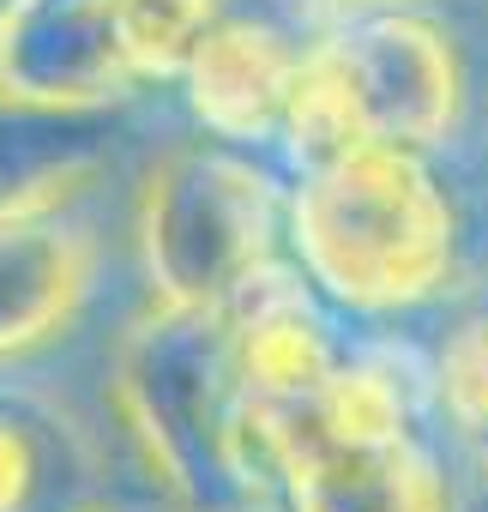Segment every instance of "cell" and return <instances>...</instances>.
<instances>
[{
  "label": "cell",
  "mask_w": 488,
  "mask_h": 512,
  "mask_svg": "<svg viewBox=\"0 0 488 512\" xmlns=\"http://www.w3.org/2000/svg\"><path fill=\"white\" fill-rule=\"evenodd\" d=\"M290 199L278 175L241 145H169L139 187V266L151 302L223 308L266 260H278V223Z\"/></svg>",
  "instance_id": "cell-4"
},
{
  "label": "cell",
  "mask_w": 488,
  "mask_h": 512,
  "mask_svg": "<svg viewBox=\"0 0 488 512\" xmlns=\"http://www.w3.org/2000/svg\"><path fill=\"white\" fill-rule=\"evenodd\" d=\"M103 169V115H67L0 97V211L79 199Z\"/></svg>",
  "instance_id": "cell-11"
},
{
  "label": "cell",
  "mask_w": 488,
  "mask_h": 512,
  "mask_svg": "<svg viewBox=\"0 0 488 512\" xmlns=\"http://www.w3.org/2000/svg\"><path fill=\"white\" fill-rule=\"evenodd\" d=\"M109 410L175 512H266L272 482L223 308L151 302L109 350Z\"/></svg>",
  "instance_id": "cell-1"
},
{
  "label": "cell",
  "mask_w": 488,
  "mask_h": 512,
  "mask_svg": "<svg viewBox=\"0 0 488 512\" xmlns=\"http://www.w3.org/2000/svg\"><path fill=\"white\" fill-rule=\"evenodd\" d=\"M97 290V235L73 199L0 211V362L61 344Z\"/></svg>",
  "instance_id": "cell-7"
},
{
  "label": "cell",
  "mask_w": 488,
  "mask_h": 512,
  "mask_svg": "<svg viewBox=\"0 0 488 512\" xmlns=\"http://www.w3.org/2000/svg\"><path fill=\"white\" fill-rule=\"evenodd\" d=\"M350 7H374V0H350Z\"/></svg>",
  "instance_id": "cell-14"
},
{
  "label": "cell",
  "mask_w": 488,
  "mask_h": 512,
  "mask_svg": "<svg viewBox=\"0 0 488 512\" xmlns=\"http://www.w3.org/2000/svg\"><path fill=\"white\" fill-rule=\"evenodd\" d=\"M458 512H488V500H482V506H458Z\"/></svg>",
  "instance_id": "cell-13"
},
{
  "label": "cell",
  "mask_w": 488,
  "mask_h": 512,
  "mask_svg": "<svg viewBox=\"0 0 488 512\" xmlns=\"http://www.w3.org/2000/svg\"><path fill=\"white\" fill-rule=\"evenodd\" d=\"M290 260L344 314H410L452 290L458 211L428 151L356 145L290 187Z\"/></svg>",
  "instance_id": "cell-2"
},
{
  "label": "cell",
  "mask_w": 488,
  "mask_h": 512,
  "mask_svg": "<svg viewBox=\"0 0 488 512\" xmlns=\"http://www.w3.org/2000/svg\"><path fill=\"white\" fill-rule=\"evenodd\" d=\"M428 368H434V410L488 488V290L446 308Z\"/></svg>",
  "instance_id": "cell-12"
},
{
  "label": "cell",
  "mask_w": 488,
  "mask_h": 512,
  "mask_svg": "<svg viewBox=\"0 0 488 512\" xmlns=\"http://www.w3.org/2000/svg\"><path fill=\"white\" fill-rule=\"evenodd\" d=\"M320 302L326 296L308 284V272L284 266V260H266L223 302V314L235 326V356H241V380H248L254 410L308 404L344 368V350H338L332 320H326Z\"/></svg>",
  "instance_id": "cell-9"
},
{
  "label": "cell",
  "mask_w": 488,
  "mask_h": 512,
  "mask_svg": "<svg viewBox=\"0 0 488 512\" xmlns=\"http://www.w3.org/2000/svg\"><path fill=\"white\" fill-rule=\"evenodd\" d=\"M326 61L362 121V139L428 157L452 145L464 115V61L428 13L398 0L350 7L338 37L326 43Z\"/></svg>",
  "instance_id": "cell-5"
},
{
  "label": "cell",
  "mask_w": 488,
  "mask_h": 512,
  "mask_svg": "<svg viewBox=\"0 0 488 512\" xmlns=\"http://www.w3.org/2000/svg\"><path fill=\"white\" fill-rule=\"evenodd\" d=\"M0 512H109L91 434L43 392L0 386Z\"/></svg>",
  "instance_id": "cell-10"
},
{
  "label": "cell",
  "mask_w": 488,
  "mask_h": 512,
  "mask_svg": "<svg viewBox=\"0 0 488 512\" xmlns=\"http://www.w3.org/2000/svg\"><path fill=\"white\" fill-rule=\"evenodd\" d=\"M434 368L386 350L344 356L308 404L254 410V452L284 512H458L452 476L422 434Z\"/></svg>",
  "instance_id": "cell-3"
},
{
  "label": "cell",
  "mask_w": 488,
  "mask_h": 512,
  "mask_svg": "<svg viewBox=\"0 0 488 512\" xmlns=\"http://www.w3.org/2000/svg\"><path fill=\"white\" fill-rule=\"evenodd\" d=\"M121 0H7L0 7V97L109 115L139 97L121 49Z\"/></svg>",
  "instance_id": "cell-6"
},
{
  "label": "cell",
  "mask_w": 488,
  "mask_h": 512,
  "mask_svg": "<svg viewBox=\"0 0 488 512\" xmlns=\"http://www.w3.org/2000/svg\"><path fill=\"white\" fill-rule=\"evenodd\" d=\"M308 61L314 55L296 49L284 31L217 13L181 73L193 127L223 145H241V151H278Z\"/></svg>",
  "instance_id": "cell-8"
}]
</instances>
